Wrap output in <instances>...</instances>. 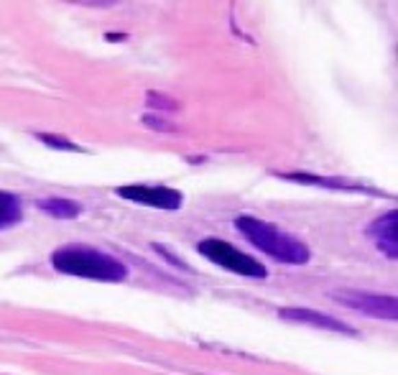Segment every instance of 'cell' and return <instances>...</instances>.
<instances>
[{"mask_svg": "<svg viewBox=\"0 0 398 375\" xmlns=\"http://www.w3.org/2000/svg\"><path fill=\"white\" fill-rule=\"evenodd\" d=\"M51 266L59 273L77 276V279H90L102 283H121L128 279L125 263L112 258L110 253H102L97 248L82 243L62 245L51 253Z\"/></svg>", "mask_w": 398, "mask_h": 375, "instance_id": "cell-1", "label": "cell"}, {"mask_svg": "<svg viewBox=\"0 0 398 375\" xmlns=\"http://www.w3.org/2000/svg\"><path fill=\"white\" fill-rule=\"evenodd\" d=\"M235 230L248 240L253 248L263 250L266 255L276 258L281 263H288V266H304L312 258V250L309 245L301 243L299 237L288 233H281L278 227H273L271 222H263L258 217L240 215L235 217Z\"/></svg>", "mask_w": 398, "mask_h": 375, "instance_id": "cell-2", "label": "cell"}, {"mask_svg": "<svg viewBox=\"0 0 398 375\" xmlns=\"http://www.w3.org/2000/svg\"><path fill=\"white\" fill-rule=\"evenodd\" d=\"M199 255H204L207 261H212L214 266L220 268H227V271L238 273V276H248V279H266V266L260 261H256L253 255L238 250L235 245H230L227 240H220V237H207L202 243L197 245Z\"/></svg>", "mask_w": 398, "mask_h": 375, "instance_id": "cell-3", "label": "cell"}, {"mask_svg": "<svg viewBox=\"0 0 398 375\" xmlns=\"http://www.w3.org/2000/svg\"><path fill=\"white\" fill-rule=\"evenodd\" d=\"M332 299L340 301L347 309L362 311L368 317L398 319V301L390 294H378V291H362V289H337L332 291Z\"/></svg>", "mask_w": 398, "mask_h": 375, "instance_id": "cell-4", "label": "cell"}, {"mask_svg": "<svg viewBox=\"0 0 398 375\" xmlns=\"http://www.w3.org/2000/svg\"><path fill=\"white\" fill-rule=\"evenodd\" d=\"M115 194L128 202H138V205L153 207V209H166V212H174V209H182L184 205V194L179 189L171 187H149V184H125V187H118Z\"/></svg>", "mask_w": 398, "mask_h": 375, "instance_id": "cell-5", "label": "cell"}, {"mask_svg": "<svg viewBox=\"0 0 398 375\" xmlns=\"http://www.w3.org/2000/svg\"><path fill=\"white\" fill-rule=\"evenodd\" d=\"M278 317L288 319V322H299V324H309L316 329H327V332H343V335H358L355 327L345 324L343 319L332 317V314H324L316 309H306V307H284L278 309Z\"/></svg>", "mask_w": 398, "mask_h": 375, "instance_id": "cell-6", "label": "cell"}, {"mask_svg": "<svg viewBox=\"0 0 398 375\" xmlns=\"http://www.w3.org/2000/svg\"><path fill=\"white\" fill-rule=\"evenodd\" d=\"M276 177L297 181V184H309V187H327V189H347V192H373L375 197H386L375 189H368L360 181H352L345 177H322V174H309V171H273Z\"/></svg>", "mask_w": 398, "mask_h": 375, "instance_id": "cell-7", "label": "cell"}, {"mask_svg": "<svg viewBox=\"0 0 398 375\" xmlns=\"http://www.w3.org/2000/svg\"><path fill=\"white\" fill-rule=\"evenodd\" d=\"M371 240L378 245V250L388 258H398V212L390 209L383 217L373 220L368 225Z\"/></svg>", "mask_w": 398, "mask_h": 375, "instance_id": "cell-8", "label": "cell"}, {"mask_svg": "<svg viewBox=\"0 0 398 375\" xmlns=\"http://www.w3.org/2000/svg\"><path fill=\"white\" fill-rule=\"evenodd\" d=\"M36 207L49 217H56V220H75V217L82 215V205H77L72 199H62V197H47L38 199Z\"/></svg>", "mask_w": 398, "mask_h": 375, "instance_id": "cell-9", "label": "cell"}, {"mask_svg": "<svg viewBox=\"0 0 398 375\" xmlns=\"http://www.w3.org/2000/svg\"><path fill=\"white\" fill-rule=\"evenodd\" d=\"M23 220V205L13 192L0 189V230L16 227Z\"/></svg>", "mask_w": 398, "mask_h": 375, "instance_id": "cell-10", "label": "cell"}, {"mask_svg": "<svg viewBox=\"0 0 398 375\" xmlns=\"http://www.w3.org/2000/svg\"><path fill=\"white\" fill-rule=\"evenodd\" d=\"M146 107L149 110H158V113H171V110H179V103L166 97L164 92H156V90H151L146 94Z\"/></svg>", "mask_w": 398, "mask_h": 375, "instance_id": "cell-11", "label": "cell"}, {"mask_svg": "<svg viewBox=\"0 0 398 375\" xmlns=\"http://www.w3.org/2000/svg\"><path fill=\"white\" fill-rule=\"evenodd\" d=\"M38 141L41 143H47L49 148H56V151H77L79 153V146L77 143H72L69 138H64V135H54V133H34Z\"/></svg>", "mask_w": 398, "mask_h": 375, "instance_id": "cell-12", "label": "cell"}, {"mask_svg": "<svg viewBox=\"0 0 398 375\" xmlns=\"http://www.w3.org/2000/svg\"><path fill=\"white\" fill-rule=\"evenodd\" d=\"M143 125L151 128V131H156V133H176V128L171 125V122L161 120V118H153V115H146V118H143Z\"/></svg>", "mask_w": 398, "mask_h": 375, "instance_id": "cell-13", "label": "cell"}, {"mask_svg": "<svg viewBox=\"0 0 398 375\" xmlns=\"http://www.w3.org/2000/svg\"><path fill=\"white\" fill-rule=\"evenodd\" d=\"M153 250H156V253H161L164 255V258H166L169 263H174V266H179V268H184V271H189V268H186V263H182V261H176L174 255L169 253L166 248H164V245H158V243H153Z\"/></svg>", "mask_w": 398, "mask_h": 375, "instance_id": "cell-14", "label": "cell"}, {"mask_svg": "<svg viewBox=\"0 0 398 375\" xmlns=\"http://www.w3.org/2000/svg\"><path fill=\"white\" fill-rule=\"evenodd\" d=\"M108 41H112V44H115V41H125V38H128V34H108Z\"/></svg>", "mask_w": 398, "mask_h": 375, "instance_id": "cell-15", "label": "cell"}]
</instances>
